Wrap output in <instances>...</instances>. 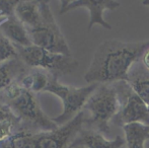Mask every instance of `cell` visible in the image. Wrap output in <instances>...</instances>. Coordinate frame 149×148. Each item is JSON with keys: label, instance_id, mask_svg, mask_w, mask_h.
<instances>
[{"label": "cell", "instance_id": "1", "mask_svg": "<svg viewBox=\"0 0 149 148\" xmlns=\"http://www.w3.org/2000/svg\"><path fill=\"white\" fill-rule=\"evenodd\" d=\"M149 41L127 43L119 40L102 42L94 52L88 69L84 74L87 83H114L127 81L132 66L141 58Z\"/></svg>", "mask_w": 149, "mask_h": 148}, {"label": "cell", "instance_id": "2", "mask_svg": "<svg viewBox=\"0 0 149 148\" xmlns=\"http://www.w3.org/2000/svg\"><path fill=\"white\" fill-rule=\"evenodd\" d=\"M0 104L6 106L17 117L20 122L18 131L45 132L59 127L42 111L36 93L20 86L18 82L0 91Z\"/></svg>", "mask_w": 149, "mask_h": 148}, {"label": "cell", "instance_id": "3", "mask_svg": "<svg viewBox=\"0 0 149 148\" xmlns=\"http://www.w3.org/2000/svg\"><path fill=\"white\" fill-rule=\"evenodd\" d=\"M121 109L119 91L116 83H102L93 91L85 104L84 127L98 131L102 134L110 133V124Z\"/></svg>", "mask_w": 149, "mask_h": 148}, {"label": "cell", "instance_id": "4", "mask_svg": "<svg viewBox=\"0 0 149 148\" xmlns=\"http://www.w3.org/2000/svg\"><path fill=\"white\" fill-rule=\"evenodd\" d=\"M85 112L81 111L67 124L45 132L18 131L10 136L15 148H70L84 127Z\"/></svg>", "mask_w": 149, "mask_h": 148}, {"label": "cell", "instance_id": "5", "mask_svg": "<svg viewBox=\"0 0 149 148\" xmlns=\"http://www.w3.org/2000/svg\"><path fill=\"white\" fill-rule=\"evenodd\" d=\"M16 50L18 57L30 68L44 69L58 79L73 73L79 66V61L73 56L53 53L35 45L16 47Z\"/></svg>", "mask_w": 149, "mask_h": 148}, {"label": "cell", "instance_id": "6", "mask_svg": "<svg viewBox=\"0 0 149 148\" xmlns=\"http://www.w3.org/2000/svg\"><path fill=\"white\" fill-rule=\"evenodd\" d=\"M42 17L33 28H26L31 44L50 52L72 56L68 43L56 22L49 1H41Z\"/></svg>", "mask_w": 149, "mask_h": 148}, {"label": "cell", "instance_id": "7", "mask_svg": "<svg viewBox=\"0 0 149 148\" xmlns=\"http://www.w3.org/2000/svg\"><path fill=\"white\" fill-rule=\"evenodd\" d=\"M98 85L100 83H92L88 86L76 88L73 86L61 84L57 77H53L46 91L52 92L53 94L59 97L64 107L62 114L53 119L54 122L61 127L76 117L81 111H83L87 99L97 88Z\"/></svg>", "mask_w": 149, "mask_h": 148}, {"label": "cell", "instance_id": "8", "mask_svg": "<svg viewBox=\"0 0 149 148\" xmlns=\"http://www.w3.org/2000/svg\"><path fill=\"white\" fill-rule=\"evenodd\" d=\"M119 91L121 109L112 123L122 127L133 123L149 126V107L135 93L127 81L115 82Z\"/></svg>", "mask_w": 149, "mask_h": 148}, {"label": "cell", "instance_id": "9", "mask_svg": "<svg viewBox=\"0 0 149 148\" xmlns=\"http://www.w3.org/2000/svg\"><path fill=\"white\" fill-rule=\"evenodd\" d=\"M121 3L115 0H62L60 13H66L71 9L77 7H85L89 10L90 20L88 24V32L94 24H100L107 30H112V26L104 19V10H115L120 7Z\"/></svg>", "mask_w": 149, "mask_h": 148}, {"label": "cell", "instance_id": "10", "mask_svg": "<svg viewBox=\"0 0 149 148\" xmlns=\"http://www.w3.org/2000/svg\"><path fill=\"white\" fill-rule=\"evenodd\" d=\"M124 145H126V141L120 135L114 140H109L102 133L83 127L72 142L70 148L77 146H84L86 148H121Z\"/></svg>", "mask_w": 149, "mask_h": 148}, {"label": "cell", "instance_id": "11", "mask_svg": "<svg viewBox=\"0 0 149 148\" xmlns=\"http://www.w3.org/2000/svg\"><path fill=\"white\" fill-rule=\"evenodd\" d=\"M0 32L15 47H29L33 45L26 26L14 14L0 20Z\"/></svg>", "mask_w": 149, "mask_h": 148}, {"label": "cell", "instance_id": "12", "mask_svg": "<svg viewBox=\"0 0 149 148\" xmlns=\"http://www.w3.org/2000/svg\"><path fill=\"white\" fill-rule=\"evenodd\" d=\"M31 68L18 58L0 63V91L4 90L13 83L18 82Z\"/></svg>", "mask_w": 149, "mask_h": 148}, {"label": "cell", "instance_id": "13", "mask_svg": "<svg viewBox=\"0 0 149 148\" xmlns=\"http://www.w3.org/2000/svg\"><path fill=\"white\" fill-rule=\"evenodd\" d=\"M127 82L135 93L149 107V71L138 60L128 73Z\"/></svg>", "mask_w": 149, "mask_h": 148}, {"label": "cell", "instance_id": "14", "mask_svg": "<svg viewBox=\"0 0 149 148\" xmlns=\"http://www.w3.org/2000/svg\"><path fill=\"white\" fill-rule=\"evenodd\" d=\"M53 77L55 76L44 69L31 68L18 80V84L33 93L45 92Z\"/></svg>", "mask_w": 149, "mask_h": 148}, {"label": "cell", "instance_id": "15", "mask_svg": "<svg viewBox=\"0 0 149 148\" xmlns=\"http://www.w3.org/2000/svg\"><path fill=\"white\" fill-rule=\"evenodd\" d=\"M14 15L26 26V28H33L39 24L42 17L41 1L20 0L15 6Z\"/></svg>", "mask_w": 149, "mask_h": 148}, {"label": "cell", "instance_id": "16", "mask_svg": "<svg viewBox=\"0 0 149 148\" xmlns=\"http://www.w3.org/2000/svg\"><path fill=\"white\" fill-rule=\"evenodd\" d=\"M126 148H145L149 140V126L133 123L123 127Z\"/></svg>", "mask_w": 149, "mask_h": 148}, {"label": "cell", "instance_id": "17", "mask_svg": "<svg viewBox=\"0 0 149 148\" xmlns=\"http://www.w3.org/2000/svg\"><path fill=\"white\" fill-rule=\"evenodd\" d=\"M18 58L16 47L0 32V63Z\"/></svg>", "mask_w": 149, "mask_h": 148}, {"label": "cell", "instance_id": "18", "mask_svg": "<svg viewBox=\"0 0 149 148\" xmlns=\"http://www.w3.org/2000/svg\"><path fill=\"white\" fill-rule=\"evenodd\" d=\"M17 0L15 1H5L0 0V20L11 16L14 14V9L17 4Z\"/></svg>", "mask_w": 149, "mask_h": 148}, {"label": "cell", "instance_id": "19", "mask_svg": "<svg viewBox=\"0 0 149 148\" xmlns=\"http://www.w3.org/2000/svg\"><path fill=\"white\" fill-rule=\"evenodd\" d=\"M139 61H140V63L142 64V66H143L147 71H149V48H147V49L144 51V53L142 54Z\"/></svg>", "mask_w": 149, "mask_h": 148}, {"label": "cell", "instance_id": "20", "mask_svg": "<svg viewBox=\"0 0 149 148\" xmlns=\"http://www.w3.org/2000/svg\"><path fill=\"white\" fill-rule=\"evenodd\" d=\"M142 3H143L144 5H146V6H149V0H144Z\"/></svg>", "mask_w": 149, "mask_h": 148}]
</instances>
